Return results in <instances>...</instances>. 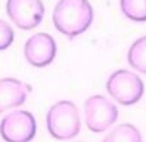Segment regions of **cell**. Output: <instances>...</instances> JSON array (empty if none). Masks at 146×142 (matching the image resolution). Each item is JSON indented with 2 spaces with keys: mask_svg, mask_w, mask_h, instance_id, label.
<instances>
[{
  "mask_svg": "<svg viewBox=\"0 0 146 142\" xmlns=\"http://www.w3.org/2000/svg\"><path fill=\"white\" fill-rule=\"evenodd\" d=\"M92 19L94 9L88 0H58L52 11L54 26L69 39L84 33Z\"/></svg>",
  "mask_w": 146,
  "mask_h": 142,
  "instance_id": "cell-1",
  "label": "cell"
},
{
  "mask_svg": "<svg viewBox=\"0 0 146 142\" xmlns=\"http://www.w3.org/2000/svg\"><path fill=\"white\" fill-rule=\"evenodd\" d=\"M47 131L58 141H69L81 130L80 113L72 101H58L46 115Z\"/></svg>",
  "mask_w": 146,
  "mask_h": 142,
  "instance_id": "cell-2",
  "label": "cell"
},
{
  "mask_svg": "<svg viewBox=\"0 0 146 142\" xmlns=\"http://www.w3.org/2000/svg\"><path fill=\"white\" fill-rule=\"evenodd\" d=\"M106 90L116 102L124 106H131L143 97L145 84L137 73L128 69H119L109 76Z\"/></svg>",
  "mask_w": 146,
  "mask_h": 142,
  "instance_id": "cell-3",
  "label": "cell"
},
{
  "mask_svg": "<svg viewBox=\"0 0 146 142\" xmlns=\"http://www.w3.org/2000/svg\"><path fill=\"white\" fill-rule=\"evenodd\" d=\"M37 123L31 112L15 109L0 121V137L4 142H31L36 137Z\"/></svg>",
  "mask_w": 146,
  "mask_h": 142,
  "instance_id": "cell-4",
  "label": "cell"
},
{
  "mask_svg": "<svg viewBox=\"0 0 146 142\" xmlns=\"http://www.w3.org/2000/svg\"><path fill=\"white\" fill-rule=\"evenodd\" d=\"M119 109L104 95H91L84 102V120L90 131L104 133L117 121Z\"/></svg>",
  "mask_w": 146,
  "mask_h": 142,
  "instance_id": "cell-5",
  "label": "cell"
},
{
  "mask_svg": "<svg viewBox=\"0 0 146 142\" xmlns=\"http://www.w3.org/2000/svg\"><path fill=\"white\" fill-rule=\"evenodd\" d=\"M44 10L41 0H7L6 3L8 18L22 31H32L40 25Z\"/></svg>",
  "mask_w": 146,
  "mask_h": 142,
  "instance_id": "cell-6",
  "label": "cell"
},
{
  "mask_svg": "<svg viewBox=\"0 0 146 142\" xmlns=\"http://www.w3.org/2000/svg\"><path fill=\"white\" fill-rule=\"evenodd\" d=\"M24 55L29 65L35 68H46L55 59L57 43L48 33H35L25 42Z\"/></svg>",
  "mask_w": 146,
  "mask_h": 142,
  "instance_id": "cell-7",
  "label": "cell"
},
{
  "mask_svg": "<svg viewBox=\"0 0 146 142\" xmlns=\"http://www.w3.org/2000/svg\"><path fill=\"white\" fill-rule=\"evenodd\" d=\"M31 86L22 83L14 77L0 79V113L8 109L18 108L24 105L31 92Z\"/></svg>",
  "mask_w": 146,
  "mask_h": 142,
  "instance_id": "cell-8",
  "label": "cell"
},
{
  "mask_svg": "<svg viewBox=\"0 0 146 142\" xmlns=\"http://www.w3.org/2000/svg\"><path fill=\"white\" fill-rule=\"evenodd\" d=\"M102 142H142V135L134 124L123 123L116 125Z\"/></svg>",
  "mask_w": 146,
  "mask_h": 142,
  "instance_id": "cell-9",
  "label": "cell"
},
{
  "mask_svg": "<svg viewBox=\"0 0 146 142\" xmlns=\"http://www.w3.org/2000/svg\"><path fill=\"white\" fill-rule=\"evenodd\" d=\"M127 61L131 68L142 75H146V36L139 37L131 44L127 54Z\"/></svg>",
  "mask_w": 146,
  "mask_h": 142,
  "instance_id": "cell-10",
  "label": "cell"
},
{
  "mask_svg": "<svg viewBox=\"0 0 146 142\" xmlns=\"http://www.w3.org/2000/svg\"><path fill=\"white\" fill-rule=\"evenodd\" d=\"M124 17L134 22H146V0H120Z\"/></svg>",
  "mask_w": 146,
  "mask_h": 142,
  "instance_id": "cell-11",
  "label": "cell"
},
{
  "mask_svg": "<svg viewBox=\"0 0 146 142\" xmlns=\"http://www.w3.org/2000/svg\"><path fill=\"white\" fill-rule=\"evenodd\" d=\"M14 39H15V33L11 25L7 21L0 19V51L7 50L14 43Z\"/></svg>",
  "mask_w": 146,
  "mask_h": 142,
  "instance_id": "cell-12",
  "label": "cell"
}]
</instances>
